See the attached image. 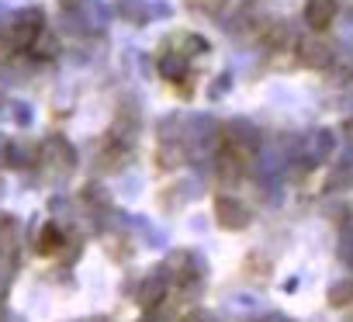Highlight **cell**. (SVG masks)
I'll return each instance as SVG.
<instances>
[{
	"instance_id": "cell-1",
	"label": "cell",
	"mask_w": 353,
	"mask_h": 322,
	"mask_svg": "<svg viewBox=\"0 0 353 322\" xmlns=\"http://www.w3.org/2000/svg\"><path fill=\"white\" fill-rule=\"evenodd\" d=\"M336 149V135L329 128H319V132H308L305 142L298 145V156H301V163L305 167H319L329 159V152Z\"/></svg>"
},
{
	"instance_id": "cell-2",
	"label": "cell",
	"mask_w": 353,
	"mask_h": 322,
	"mask_svg": "<svg viewBox=\"0 0 353 322\" xmlns=\"http://www.w3.org/2000/svg\"><path fill=\"white\" fill-rule=\"evenodd\" d=\"M215 222H219V229L239 232V229H246V225L253 222V215H250V208H246L243 201L222 194V198H215Z\"/></svg>"
},
{
	"instance_id": "cell-3",
	"label": "cell",
	"mask_w": 353,
	"mask_h": 322,
	"mask_svg": "<svg viewBox=\"0 0 353 322\" xmlns=\"http://www.w3.org/2000/svg\"><path fill=\"white\" fill-rule=\"evenodd\" d=\"M332 59H336V52H332L329 42H322V39H305V42L298 46V63H301L305 70H329Z\"/></svg>"
},
{
	"instance_id": "cell-4",
	"label": "cell",
	"mask_w": 353,
	"mask_h": 322,
	"mask_svg": "<svg viewBox=\"0 0 353 322\" xmlns=\"http://www.w3.org/2000/svg\"><path fill=\"white\" fill-rule=\"evenodd\" d=\"M336 11H339L336 0H308L305 4V25L312 32H325L336 21Z\"/></svg>"
},
{
	"instance_id": "cell-5",
	"label": "cell",
	"mask_w": 353,
	"mask_h": 322,
	"mask_svg": "<svg viewBox=\"0 0 353 322\" xmlns=\"http://www.w3.org/2000/svg\"><path fill=\"white\" fill-rule=\"evenodd\" d=\"M42 35V11H25L18 21H14V28H11V39H14V46H21V49H32V42Z\"/></svg>"
},
{
	"instance_id": "cell-6",
	"label": "cell",
	"mask_w": 353,
	"mask_h": 322,
	"mask_svg": "<svg viewBox=\"0 0 353 322\" xmlns=\"http://www.w3.org/2000/svg\"><path fill=\"white\" fill-rule=\"evenodd\" d=\"M246 170H250V163H243L232 149L222 145V152L215 156V174H219V181H222V184H236Z\"/></svg>"
},
{
	"instance_id": "cell-7",
	"label": "cell",
	"mask_w": 353,
	"mask_h": 322,
	"mask_svg": "<svg viewBox=\"0 0 353 322\" xmlns=\"http://www.w3.org/2000/svg\"><path fill=\"white\" fill-rule=\"evenodd\" d=\"M156 163H159L163 170H176V167H184V163H188V142H181V139H166V142H159Z\"/></svg>"
},
{
	"instance_id": "cell-8",
	"label": "cell",
	"mask_w": 353,
	"mask_h": 322,
	"mask_svg": "<svg viewBox=\"0 0 353 322\" xmlns=\"http://www.w3.org/2000/svg\"><path fill=\"white\" fill-rule=\"evenodd\" d=\"M163 298H166V277L156 270L152 277H145V281H142V288H139V305H142L145 312H152Z\"/></svg>"
},
{
	"instance_id": "cell-9",
	"label": "cell",
	"mask_w": 353,
	"mask_h": 322,
	"mask_svg": "<svg viewBox=\"0 0 353 322\" xmlns=\"http://www.w3.org/2000/svg\"><path fill=\"white\" fill-rule=\"evenodd\" d=\"M159 77L170 83L188 80V52H163L159 56Z\"/></svg>"
},
{
	"instance_id": "cell-10",
	"label": "cell",
	"mask_w": 353,
	"mask_h": 322,
	"mask_svg": "<svg viewBox=\"0 0 353 322\" xmlns=\"http://www.w3.org/2000/svg\"><path fill=\"white\" fill-rule=\"evenodd\" d=\"M325 191H353V159H346V163H339V167L329 174Z\"/></svg>"
},
{
	"instance_id": "cell-11",
	"label": "cell",
	"mask_w": 353,
	"mask_h": 322,
	"mask_svg": "<svg viewBox=\"0 0 353 322\" xmlns=\"http://www.w3.org/2000/svg\"><path fill=\"white\" fill-rule=\"evenodd\" d=\"M325 301H329L332 308H346V305H353V281H336V284H329Z\"/></svg>"
},
{
	"instance_id": "cell-12",
	"label": "cell",
	"mask_w": 353,
	"mask_h": 322,
	"mask_svg": "<svg viewBox=\"0 0 353 322\" xmlns=\"http://www.w3.org/2000/svg\"><path fill=\"white\" fill-rule=\"evenodd\" d=\"M66 246V239H63V232L56 229V225H46L42 229V236H39V253H46V256H52V253H59Z\"/></svg>"
},
{
	"instance_id": "cell-13",
	"label": "cell",
	"mask_w": 353,
	"mask_h": 322,
	"mask_svg": "<svg viewBox=\"0 0 353 322\" xmlns=\"http://www.w3.org/2000/svg\"><path fill=\"white\" fill-rule=\"evenodd\" d=\"M32 52H35V56H42V59H49V56H56V52H59V42H56V39H49V35L42 32V35L32 42Z\"/></svg>"
},
{
	"instance_id": "cell-14",
	"label": "cell",
	"mask_w": 353,
	"mask_h": 322,
	"mask_svg": "<svg viewBox=\"0 0 353 322\" xmlns=\"http://www.w3.org/2000/svg\"><path fill=\"white\" fill-rule=\"evenodd\" d=\"M339 256L353 267V222L343 229V236H339Z\"/></svg>"
},
{
	"instance_id": "cell-15",
	"label": "cell",
	"mask_w": 353,
	"mask_h": 322,
	"mask_svg": "<svg viewBox=\"0 0 353 322\" xmlns=\"http://www.w3.org/2000/svg\"><path fill=\"white\" fill-rule=\"evenodd\" d=\"M176 42H181L184 49H198V52H208V42H205L201 35H181Z\"/></svg>"
},
{
	"instance_id": "cell-16",
	"label": "cell",
	"mask_w": 353,
	"mask_h": 322,
	"mask_svg": "<svg viewBox=\"0 0 353 322\" xmlns=\"http://www.w3.org/2000/svg\"><path fill=\"white\" fill-rule=\"evenodd\" d=\"M225 94H229V77H219V80L212 83L208 97H212V101H219V97H225Z\"/></svg>"
},
{
	"instance_id": "cell-17",
	"label": "cell",
	"mask_w": 353,
	"mask_h": 322,
	"mask_svg": "<svg viewBox=\"0 0 353 322\" xmlns=\"http://www.w3.org/2000/svg\"><path fill=\"white\" fill-rule=\"evenodd\" d=\"M188 322H215V319H212L208 312H191V315H188Z\"/></svg>"
},
{
	"instance_id": "cell-18",
	"label": "cell",
	"mask_w": 353,
	"mask_h": 322,
	"mask_svg": "<svg viewBox=\"0 0 353 322\" xmlns=\"http://www.w3.org/2000/svg\"><path fill=\"white\" fill-rule=\"evenodd\" d=\"M343 132H346V135L353 139V121H346V125H343Z\"/></svg>"
},
{
	"instance_id": "cell-19",
	"label": "cell",
	"mask_w": 353,
	"mask_h": 322,
	"mask_svg": "<svg viewBox=\"0 0 353 322\" xmlns=\"http://www.w3.org/2000/svg\"><path fill=\"white\" fill-rule=\"evenodd\" d=\"M270 322H291V319H281V315H274V319H270Z\"/></svg>"
}]
</instances>
